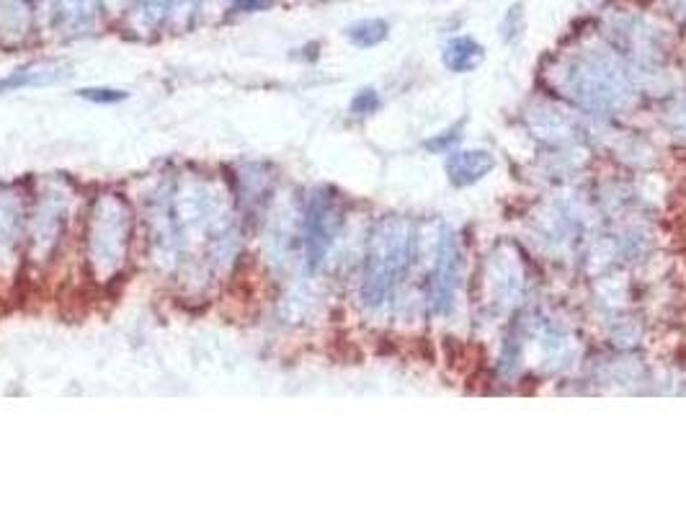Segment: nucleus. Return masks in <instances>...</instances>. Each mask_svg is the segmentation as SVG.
Here are the masks:
<instances>
[{"instance_id": "nucleus-1", "label": "nucleus", "mask_w": 686, "mask_h": 516, "mask_svg": "<svg viewBox=\"0 0 686 516\" xmlns=\"http://www.w3.org/2000/svg\"><path fill=\"white\" fill-rule=\"evenodd\" d=\"M178 253H194L207 266L230 261L238 246L233 204L212 181L186 179L168 194Z\"/></svg>"}, {"instance_id": "nucleus-10", "label": "nucleus", "mask_w": 686, "mask_h": 516, "mask_svg": "<svg viewBox=\"0 0 686 516\" xmlns=\"http://www.w3.org/2000/svg\"><path fill=\"white\" fill-rule=\"evenodd\" d=\"M60 24L70 34H86L96 19V6L93 0H60Z\"/></svg>"}, {"instance_id": "nucleus-4", "label": "nucleus", "mask_w": 686, "mask_h": 516, "mask_svg": "<svg viewBox=\"0 0 686 516\" xmlns=\"http://www.w3.org/2000/svg\"><path fill=\"white\" fill-rule=\"evenodd\" d=\"M338 225H341V217H338L336 199L331 197V191H315L305 209V253L310 269H318L323 264L325 253L333 246Z\"/></svg>"}, {"instance_id": "nucleus-7", "label": "nucleus", "mask_w": 686, "mask_h": 516, "mask_svg": "<svg viewBox=\"0 0 686 516\" xmlns=\"http://www.w3.org/2000/svg\"><path fill=\"white\" fill-rule=\"evenodd\" d=\"M21 217L24 215L16 194L0 191V274H11L19 264Z\"/></svg>"}, {"instance_id": "nucleus-13", "label": "nucleus", "mask_w": 686, "mask_h": 516, "mask_svg": "<svg viewBox=\"0 0 686 516\" xmlns=\"http://www.w3.org/2000/svg\"><path fill=\"white\" fill-rule=\"evenodd\" d=\"M78 96L93 104H119V101L129 99V93L119 91V88H80Z\"/></svg>"}, {"instance_id": "nucleus-14", "label": "nucleus", "mask_w": 686, "mask_h": 516, "mask_svg": "<svg viewBox=\"0 0 686 516\" xmlns=\"http://www.w3.org/2000/svg\"><path fill=\"white\" fill-rule=\"evenodd\" d=\"M377 106H380V96H377V91H369V88L367 91L356 93L354 101H351V111H354V114H362V117L364 114H372Z\"/></svg>"}, {"instance_id": "nucleus-3", "label": "nucleus", "mask_w": 686, "mask_h": 516, "mask_svg": "<svg viewBox=\"0 0 686 516\" xmlns=\"http://www.w3.org/2000/svg\"><path fill=\"white\" fill-rule=\"evenodd\" d=\"M411 258V225L403 217H382L372 230L364 269L362 300L367 308H382L392 297Z\"/></svg>"}, {"instance_id": "nucleus-6", "label": "nucleus", "mask_w": 686, "mask_h": 516, "mask_svg": "<svg viewBox=\"0 0 686 516\" xmlns=\"http://www.w3.org/2000/svg\"><path fill=\"white\" fill-rule=\"evenodd\" d=\"M62 228H65V199L62 194H47V199H42L37 207V215H34V228L29 233V246L34 251V261H47V256H52L60 243Z\"/></svg>"}, {"instance_id": "nucleus-2", "label": "nucleus", "mask_w": 686, "mask_h": 516, "mask_svg": "<svg viewBox=\"0 0 686 516\" xmlns=\"http://www.w3.org/2000/svg\"><path fill=\"white\" fill-rule=\"evenodd\" d=\"M132 246V209L119 194H101L88 212L86 261L96 282L122 274Z\"/></svg>"}, {"instance_id": "nucleus-5", "label": "nucleus", "mask_w": 686, "mask_h": 516, "mask_svg": "<svg viewBox=\"0 0 686 516\" xmlns=\"http://www.w3.org/2000/svg\"><path fill=\"white\" fill-rule=\"evenodd\" d=\"M460 282V251L452 235H444L436 248V266L429 282V308L434 315H444L454 302Z\"/></svg>"}, {"instance_id": "nucleus-11", "label": "nucleus", "mask_w": 686, "mask_h": 516, "mask_svg": "<svg viewBox=\"0 0 686 516\" xmlns=\"http://www.w3.org/2000/svg\"><path fill=\"white\" fill-rule=\"evenodd\" d=\"M387 31H390L387 21L364 19L346 29V39L351 44H356V47H362V50H369V47H377L380 42H385Z\"/></svg>"}, {"instance_id": "nucleus-12", "label": "nucleus", "mask_w": 686, "mask_h": 516, "mask_svg": "<svg viewBox=\"0 0 686 516\" xmlns=\"http://www.w3.org/2000/svg\"><path fill=\"white\" fill-rule=\"evenodd\" d=\"M55 78H60L57 68H24L16 70V73L0 78V96L3 93H11L16 88H29V86H42V83H52Z\"/></svg>"}, {"instance_id": "nucleus-8", "label": "nucleus", "mask_w": 686, "mask_h": 516, "mask_svg": "<svg viewBox=\"0 0 686 516\" xmlns=\"http://www.w3.org/2000/svg\"><path fill=\"white\" fill-rule=\"evenodd\" d=\"M496 168V158L485 150H460L449 155L447 176L454 186H472Z\"/></svg>"}, {"instance_id": "nucleus-9", "label": "nucleus", "mask_w": 686, "mask_h": 516, "mask_svg": "<svg viewBox=\"0 0 686 516\" xmlns=\"http://www.w3.org/2000/svg\"><path fill=\"white\" fill-rule=\"evenodd\" d=\"M483 62V47L472 37H457L444 47V65L452 73H470Z\"/></svg>"}]
</instances>
